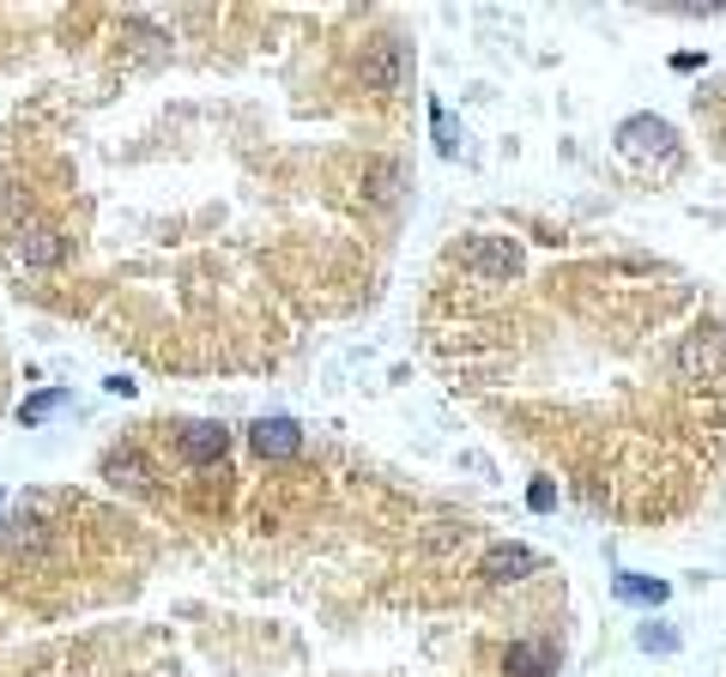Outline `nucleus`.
Listing matches in <instances>:
<instances>
[{"mask_svg":"<svg viewBox=\"0 0 726 677\" xmlns=\"http://www.w3.org/2000/svg\"><path fill=\"white\" fill-rule=\"evenodd\" d=\"M103 472H109V484H128V490H146V466L133 460V454H109V460H103Z\"/></svg>","mask_w":726,"mask_h":677,"instance_id":"nucleus-12","label":"nucleus"},{"mask_svg":"<svg viewBox=\"0 0 726 677\" xmlns=\"http://www.w3.org/2000/svg\"><path fill=\"white\" fill-rule=\"evenodd\" d=\"M503 671L509 677H545V671H557V647L551 641H509L503 647Z\"/></svg>","mask_w":726,"mask_h":677,"instance_id":"nucleus-9","label":"nucleus"},{"mask_svg":"<svg viewBox=\"0 0 726 677\" xmlns=\"http://www.w3.org/2000/svg\"><path fill=\"white\" fill-rule=\"evenodd\" d=\"M611 593H618V599H629V605H666V580H642V575H618L611 580Z\"/></svg>","mask_w":726,"mask_h":677,"instance_id":"nucleus-10","label":"nucleus"},{"mask_svg":"<svg viewBox=\"0 0 726 677\" xmlns=\"http://www.w3.org/2000/svg\"><path fill=\"white\" fill-rule=\"evenodd\" d=\"M467 267L485 272V279H515V272H520V248L509 237H478L467 248Z\"/></svg>","mask_w":726,"mask_h":677,"instance_id":"nucleus-5","label":"nucleus"},{"mask_svg":"<svg viewBox=\"0 0 726 677\" xmlns=\"http://www.w3.org/2000/svg\"><path fill=\"white\" fill-rule=\"evenodd\" d=\"M430 121H436V151H442V158H455V151H460V128L448 121V109L430 103Z\"/></svg>","mask_w":726,"mask_h":677,"instance_id":"nucleus-13","label":"nucleus"},{"mask_svg":"<svg viewBox=\"0 0 726 677\" xmlns=\"http://www.w3.org/2000/svg\"><path fill=\"white\" fill-rule=\"evenodd\" d=\"M61 406H67V387H49V394H31V399H24V406H19V424H24V430H37V424H49Z\"/></svg>","mask_w":726,"mask_h":677,"instance_id":"nucleus-11","label":"nucleus"},{"mask_svg":"<svg viewBox=\"0 0 726 677\" xmlns=\"http://www.w3.org/2000/svg\"><path fill=\"white\" fill-rule=\"evenodd\" d=\"M176 448H182L188 466H218L230 454V430H225V424H188Z\"/></svg>","mask_w":726,"mask_h":677,"instance_id":"nucleus-7","label":"nucleus"},{"mask_svg":"<svg viewBox=\"0 0 726 677\" xmlns=\"http://www.w3.org/2000/svg\"><path fill=\"white\" fill-rule=\"evenodd\" d=\"M618 151L624 158H673L678 133H673V121H660V116H629L618 128Z\"/></svg>","mask_w":726,"mask_h":677,"instance_id":"nucleus-2","label":"nucleus"},{"mask_svg":"<svg viewBox=\"0 0 726 677\" xmlns=\"http://www.w3.org/2000/svg\"><path fill=\"white\" fill-rule=\"evenodd\" d=\"M527 508H533V515H551V508H557V484L551 478H533L527 484Z\"/></svg>","mask_w":726,"mask_h":677,"instance_id":"nucleus-15","label":"nucleus"},{"mask_svg":"<svg viewBox=\"0 0 726 677\" xmlns=\"http://www.w3.org/2000/svg\"><path fill=\"white\" fill-rule=\"evenodd\" d=\"M636 647H642V654H673V647H678V635H673V629L642 624V629H636Z\"/></svg>","mask_w":726,"mask_h":677,"instance_id":"nucleus-14","label":"nucleus"},{"mask_svg":"<svg viewBox=\"0 0 726 677\" xmlns=\"http://www.w3.org/2000/svg\"><path fill=\"white\" fill-rule=\"evenodd\" d=\"M406 73H412V54H406L400 37H381L376 54L364 61V86H376V91H400L406 86Z\"/></svg>","mask_w":726,"mask_h":677,"instance_id":"nucleus-3","label":"nucleus"},{"mask_svg":"<svg viewBox=\"0 0 726 677\" xmlns=\"http://www.w3.org/2000/svg\"><path fill=\"white\" fill-rule=\"evenodd\" d=\"M533 569H539V557H533L527 545H490L485 562H478V575L490 580V587H509V580H527Z\"/></svg>","mask_w":726,"mask_h":677,"instance_id":"nucleus-4","label":"nucleus"},{"mask_svg":"<svg viewBox=\"0 0 726 677\" xmlns=\"http://www.w3.org/2000/svg\"><path fill=\"white\" fill-rule=\"evenodd\" d=\"M12 255H19L24 267H61V260H67V242L54 237L49 225H24L19 242H12Z\"/></svg>","mask_w":726,"mask_h":677,"instance_id":"nucleus-8","label":"nucleus"},{"mask_svg":"<svg viewBox=\"0 0 726 677\" xmlns=\"http://www.w3.org/2000/svg\"><path fill=\"white\" fill-rule=\"evenodd\" d=\"M678 376L726 387V333H720V327H696V333L678 345Z\"/></svg>","mask_w":726,"mask_h":677,"instance_id":"nucleus-1","label":"nucleus"},{"mask_svg":"<svg viewBox=\"0 0 726 677\" xmlns=\"http://www.w3.org/2000/svg\"><path fill=\"white\" fill-rule=\"evenodd\" d=\"M249 448L260 454V460H291V454L304 448V430H297L291 418H260L249 430Z\"/></svg>","mask_w":726,"mask_h":677,"instance_id":"nucleus-6","label":"nucleus"}]
</instances>
